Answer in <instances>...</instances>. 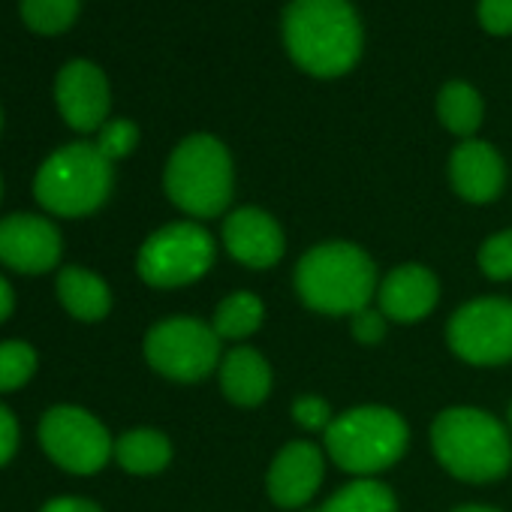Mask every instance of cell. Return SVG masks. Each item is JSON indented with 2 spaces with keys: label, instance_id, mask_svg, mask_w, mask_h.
<instances>
[{
  "label": "cell",
  "instance_id": "cell-1",
  "mask_svg": "<svg viewBox=\"0 0 512 512\" xmlns=\"http://www.w3.org/2000/svg\"><path fill=\"white\" fill-rule=\"evenodd\" d=\"M293 61L323 79L347 73L362 55V25L347 0H293L284 13Z\"/></svg>",
  "mask_w": 512,
  "mask_h": 512
},
{
  "label": "cell",
  "instance_id": "cell-2",
  "mask_svg": "<svg viewBox=\"0 0 512 512\" xmlns=\"http://www.w3.org/2000/svg\"><path fill=\"white\" fill-rule=\"evenodd\" d=\"M377 272L368 256L347 241H329L302 256L296 290L320 314H356L374 296Z\"/></svg>",
  "mask_w": 512,
  "mask_h": 512
},
{
  "label": "cell",
  "instance_id": "cell-3",
  "mask_svg": "<svg viewBox=\"0 0 512 512\" xmlns=\"http://www.w3.org/2000/svg\"><path fill=\"white\" fill-rule=\"evenodd\" d=\"M440 464L467 482H488L506 473L512 446L503 425L473 407L443 410L431 428Z\"/></svg>",
  "mask_w": 512,
  "mask_h": 512
},
{
  "label": "cell",
  "instance_id": "cell-4",
  "mask_svg": "<svg viewBox=\"0 0 512 512\" xmlns=\"http://www.w3.org/2000/svg\"><path fill=\"white\" fill-rule=\"evenodd\" d=\"M166 193L193 217L220 214L232 199V160L226 148L205 133L184 139L169 157Z\"/></svg>",
  "mask_w": 512,
  "mask_h": 512
},
{
  "label": "cell",
  "instance_id": "cell-5",
  "mask_svg": "<svg viewBox=\"0 0 512 512\" xmlns=\"http://www.w3.org/2000/svg\"><path fill=\"white\" fill-rule=\"evenodd\" d=\"M109 190H112V163L100 154L97 145L88 142H76L55 151L43 163L34 181V193L40 205L64 217L91 214L106 202Z\"/></svg>",
  "mask_w": 512,
  "mask_h": 512
},
{
  "label": "cell",
  "instance_id": "cell-6",
  "mask_svg": "<svg viewBox=\"0 0 512 512\" xmlns=\"http://www.w3.org/2000/svg\"><path fill=\"white\" fill-rule=\"evenodd\" d=\"M326 449L341 470L377 473L404 455L407 425L395 410L356 407L326 428Z\"/></svg>",
  "mask_w": 512,
  "mask_h": 512
},
{
  "label": "cell",
  "instance_id": "cell-7",
  "mask_svg": "<svg viewBox=\"0 0 512 512\" xmlns=\"http://www.w3.org/2000/svg\"><path fill=\"white\" fill-rule=\"evenodd\" d=\"M214 263V241L196 223H172L139 250V275L151 287H181L202 278Z\"/></svg>",
  "mask_w": 512,
  "mask_h": 512
},
{
  "label": "cell",
  "instance_id": "cell-8",
  "mask_svg": "<svg viewBox=\"0 0 512 512\" xmlns=\"http://www.w3.org/2000/svg\"><path fill=\"white\" fill-rule=\"evenodd\" d=\"M145 356L148 362L181 383L202 380L220 356V338L211 326L190 320V317H175L166 323H157L148 338H145Z\"/></svg>",
  "mask_w": 512,
  "mask_h": 512
},
{
  "label": "cell",
  "instance_id": "cell-9",
  "mask_svg": "<svg viewBox=\"0 0 512 512\" xmlns=\"http://www.w3.org/2000/svg\"><path fill=\"white\" fill-rule=\"evenodd\" d=\"M449 347L470 365H500L512 359V302L479 299L449 320Z\"/></svg>",
  "mask_w": 512,
  "mask_h": 512
},
{
  "label": "cell",
  "instance_id": "cell-10",
  "mask_svg": "<svg viewBox=\"0 0 512 512\" xmlns=\"http://www.w3.org/2000/svg\"><path fill=\"white\" fill-rule=\"evenodd\" d=\"M40 440L55 464L70 473H94L112 455L106 428L79 407H55L40 425Z\"/></svg>",
  "mask_w": 512,
  "mask_h": 512
},
{
  "label": "cell",
  "instance_id": "cell-11",
  "mask_svg": "<svg viewBox=\"0 0 512 512\" xmlns=\"http://www.w3.org/2000/svg\"><path fill=\"white\" fill-rule=\"evenodd\" d=\"M61 256L58 229L34 214H13L0 220V263L16 272H49Z\"/></svg>",
  "mask_w": 512,
  "mask_h": 512
},
{
  "label": "cell",
  "instance_id": "cell-12",
  "mask_svg": "<svg viewBox=\"0 0 512 512\" xmlns=\"http://www.w3.org/2000/svg\"><path fill=\"white\" fill-rule=\"evenodd\" d=\"M55 97L64 121L73 130L91 133L106 121L109 112V85L100 67L88 61H73L58 73Z\"/></svg>",
  "mask_w": 512,
  "mask_h": 512
},
{
  "label": "cell",
  "instance_id": "cell-13",
  "mask_svg": "<svg viewBox=\"0 0 512 512\" xmlns=\"http://www.w3.org/2000/svg\"><path fill=\"white\" fill-rule=\"evenodd\" d=\"M226 250L250 269H269L284 256V232L260 208H238L223 223Z\"/></svg>",
  "mask_w": 512,
  "mask_h": 512
},
{
  "label": "cell",
  "instance_id": "cell-14",
  "mask_svg": "<svg viewBox=\"0 0 512 512\" xmlns=\"http://www.w3.org/2000/svg\"><path fill=\"white\" fill-rule=\"evenodd\" d=\"M323 479V455L314 443H290L269 470V494L278 506L296 509L308 503Z\"/></svg>",
  "mask_w": 512,
  "mask_h": 512
},
{
  "label": "cell",
  "instance_id": "cell-15",
  "mask_svg": "<svg viewBox=\"0 0 512 512\" xmlns=\"http://www.w3.org/2000/svg\"><path fill=\"white\" fill-rule=\"evenodd\" d=\"M437 278L425 266H401L380 284V311L398 323H416L437 305Z\"/></svg>",
  "mask_w": 512,
  "mask_h": 512
},
{
  "label": "cell",
  "instance_id": "cell-16",
  "mask_svg": "<svg viewBox=\"0 0 512 512\" xmlns=\"http://www.w3.org/2000/svg\"><path fill=\"white\" fill-rule=\"evenodd\" d=\"M452 184L470 202H491L503 187V160L485 142H464L455 148L452 163Z\"/></svg>",
  "mask_w": 512,
  "mask_h": 512
},
{
  "label": "cell",
  "instance_id": "cell-17",
  "mask_svg": "<svg viewBox=\"0 0 512 512\" xmlns=\"http://www.w3.org/2000/svg\"><path fill=\"white\" fill-rule=\"evenodd\" d=\"M220 383H223V392L229 401H235L241 407H253L269 395L272 371L256 350L235 347L220 365Z\"/></svg>",
  "mask_w": 512,
  "mask_h": 512
},
{
  "label": "cell",
  "instance_id": "cell-18",
  "mask_svg": "<svg viewBox=\"0 0 512 512\" xmlns=\"http://www.w3.org/2000/svg\"><path fill=\"white\" fill-rule=\"evenodd\" d=\"M58 296L76 320H88V323L103 320L112 305L109 287L97 275L76 269V266L58 275Z\"/></svg>",
  "mask_w": 512,
  "mask_h": 512
},
{
  "label": "cell",
  "instance_id": "cell-19",
  "mask_svg": "<svg viewBox=\"0 0 512 512\" xmlns=\"http://www.w3.org/2000/svg\"><path fill=\"white\" fill-rule=\"evenodd\" d=\"M172 446L160 431H127L118 443H115V458L121 461L124 470L130 473H157L169 464Z\"/></svg>",
  "mask_w": 512,
  "mask_h": 512
},
{
  "label": "cell",
  "instance_id": "cell-20",
  "mask_svg": "<svg viewBox=\"0 0 512 512\" xmlns=\"http://www.w3.org/2000/svg\"><path fill=\"white\" fill-rule=\"evenodd\" d=\"M437 115L440 121L458 133V136H473L479 121H482V100L479 94L464 85V82H449L440 97H437Z\"/></svg>",
  "mask_w": 512,
  "mask_h": 512
},
{
  "label": "cell",
  "instance_id": "cell-21",
  "mask_svg": "<svg viewBox=\"0 0 512 512\" xmlns=\"http://www.w3.org/2000/svg\"><path fill=\"white\" fill-rule=\"evenodd\" d=\"M263 323V302L250 293L226 296L214 311V332L217 338H247Z\"/></svg>",
  "mask_w": 512,
  "mask_h": 512
},
{
  "label": "cell",
  "instance_id": "cell-22",
  "mask_svg": "<svg viewBox=\"0 0 512 512\" xmlns=\"http://www.w3.org/2000/svg\"><path fill=\"white\" fill-rule=\"evenodd\" d=\"M317 512H395V497L386 485L374 479H359L341 488Z\"/></svg>",
  "mask_w": 512,
  "mask_h": 512
},
{
  "label": "cell",
  "instance_id": "cell-23",
  "mask_svg": "<svg viewBox=\"0 0 512 512\" xmlns=\"http://www.w3.org/2000/svg\"><path fill=\"white\" fill-rule=\"evenodd\" d=\"M79 16V0H22V19L37 34H61Z\"/></svg>",
  "mask_w": 512,
  "mask_h": 512
},
{
  "label": "cell",
  "instance_id": "cell-24",
  "mask_svg": "<svg viewBox=\"0 0 512 512\" xmlns=\"http://www.w3.org/2000/svg\"><path fill=\"white\" fill-rule=\"evenodd\" d=\"M34 368H37V353L28 344L22 341L0 344V392H13L25 386Z\"/></svg>",
  "mask_w": 512,
  "mask_h": 512
},
{
  "label": "cell",
  "instance_id": "cell-25",
  "mask_svg": "<svg viewBox=\"0 0 512 512\" xmlns=\"http://www.w3.org/2000/svg\"><path fill=\"white\" fill-rule=\"evenodd\" d=\"M479 269L491 281H509L512 278V232H497L482 244Z\"/></svg>",
  "mask_w": 512,
  "mask_h": 512
},
{
  "label": "cell",
  "instance_id": "cell-26",
  "mask_svg": "<svg viewBox=\"0 0 512 512\" xmlns=\"http://www.w3.org/2000/svg\"><path fill=\"white\" fill-rule=\"evenodd\" d=\"M139 142V130L133 121H112L100 130V139H97V148L100 154L112 163L118 157H127Z\"/></svg>",
  "mask_w": 512,
  "mask_h": 512
},
{
  "label": "cell",
  "instance_id": "cell-27",
  "mask_svg": "<svg viewBox=\"0 0 512 512\" xmlns=\"http://www.w3.org/2000/svg\"><path fill=\"white\" fill-rule=\"evenodd\" d=\"M293 419L308 428V431H317V428H329L332 425V410L323 398L317 395H305L293 404Z\"/></svg>",
  "mask_w": 512,
  "mask_h": 512
},
{
  "label": "cell",
  "instance_id": "cell-28",
  "mask_svg": "<svg viewBox=\"0 0 512 512\" xmlns=\"http://www.w3.org/2000/svg\"><path fill=\"white\" fill-rule=\"evenodd\" d=\"M479 22L488 34H512V0H479Z\"/></svg>",
  "mask_w": 512,
  "mask_h": 512
},
{
  "label": "cell",
  "instance_id": "cell-29",
  "mask_svg": "<svg viewBox=\"0 0 512 512\" xmlns=\"http://www.w3.org/2000/svg\"><path fill=\"white\" fill-rule=\"evenodd\" d=\"M386 332V320H383V311H374V308H362L353 314V335L356 341L362 344H377Z\"/></svg>",
  "mask_w": 512,
  "mask_h": 512
},
{
  "label": "cell",
  "instance_id": "cell-30",
  "mask_svg": "<svg viewBox=\"0 0 512 512\" xmlns=\"http://www.w3.org/2000/svg\"><path fill=\"white\" fill-rule=\"evenodd\" d=\"M16 446H19V425L13 419V413L0 404V464H7L13 458Z\"/></svg>",
  "mask_w": 512,
  "mask_h": 512
},
{
  "label": "cell",
  "instance_id": "cell-31",
  "mask_svg": "<svg viewBox=\"0 0 512 512\" xmlns=\"http://www.w3.org/2000/svg\"><path fill=\"white\" fill-rule=\"evenodd\" d=\"M43 512H100V509L88 500H79V497H58V500L46 503Z\"/></svg>",
  "mask_w": 512,
  "mask_h": 512
},
{
  "label": "cell",
  "instance_id": "cell-32",
  "mask_svg": "<svg viewBox=\"0 0 512 512\" xmlns=\"http://www.w3.org/2000/svg\"><path fill=\"white\" fill-rule=\"evenodd\" d=\"M10 311H13V290L4 278H0V320H7Z\"/></svg>",
  "mask_w": 512,
  "mask_h": 512
},
{
  "label": "cell",
  "instance_id": "cell-33",
  "mask_svg": "<svg viewBox=\"0 0 512 512\" xmlns=\"http://www.w3.org/2000/svg\"><path fill=\"white\" fill-rule=\"evenodd\" d=\"M455 512H497V509H488V506H461Z\"/></svg>",
  "mask_w": 512,
  "mask_h": 512
},
{
  "label": "cell",
  "instance_id": "cell-34",
  "mask_svg": "<svg viewBox=\"0 0 512 512\" xmlns=\"http://www.w3.org/2000/svg\"><path fill=\"white\" fill-rule=\"evenodd\" d=\"M509 419H512V410H509Z\"/></svg>",
  "mask_w": 512,
  "mask_h": 512
}]
</instances>
